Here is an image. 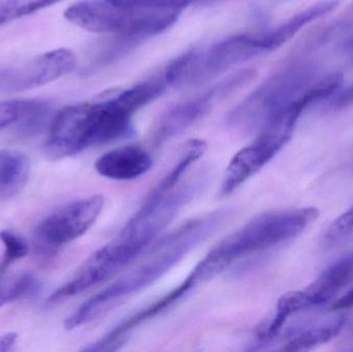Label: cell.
I'll list each match as a JSON object with an SVG mask.
<instances>
[{"label": "cell", "mask_w": 353, "mask_h": 352, "mask_svg": "<svg viewBox=\"0 0 353 352\" xmlns=\"http://www.w3.org/2000/svg\"><path fill=\"white\" fill-rule=\"evenodd\" d=\"M60 1L62 0H0V26Z\"/></svg>", "instance_id": "e0dca14e"}, {"label": "cell", "mask_w": 353, "mask_h": 352, "mask_svg": "<svg viewBox=\"0 0 353 352\" xmlns=\"http://www.w3.org/2000/svg\"><path fill=\"white\" fill-rule=\"evenodd\" d=\"M353 27V2L348 6L345 12H342L339 17L332 21L331 23L317 28L314 32L311 33L304 41V48L317 47L327 43L330 39H334L337 35L350 30Z\"/></svg>", "instance_id": "2e32d148"}, {"label": "cell", "mask_w": 353, "mask_h": 352, "mask_svg": "<svg viewBox=\"0 0 353 352\" xmlns=\"http://www.w3.org/2000/svg\"><path fill=\"white\" fill-rule=\"evenodd\" d=\"M119 6L130 8H159V10H171L181 12L191 6H209L226 0H110Z\"/></svg>", "instance_id": "ffe728a7"}, {"label": "cell", "mask_w": 353, "mask_h": 352, "mask_svg": "<svg viewBox=\"0 0 353 352\" xmlns=\"http://www.w3.org/2000/svg\"><path fill=\"white\" fill-rule=\"evenodd\" d=\"M348 329H350V332L353 335V320L350 322V326H348Z\"/></svg>", "instance_id": "f1b7e54d"}, {"label": "cell", "mask_w": 353, "mask_h": 352, "mask_svg": "<svg viewBox=\"0 0 353 352\" xmlns=\"http://www.w3.org/2000/svg\"><path fill=\"white\" fill-rule=\"evenodd\" d=\"M152 165L153 157L146 149L130 145L101 155L95 163V169L108 179L130 181L148 173Z\"/></svg>", "instance_id": "7c38bea8"}, {"label": "cell", "mask_w": 353, "mask_h": 352, "mask_svg": "<svg viewBox=\"0 0 353 352\" xmlns=\"http://www.w3.org/2000/svg\"><path fill=\"white\" fill-rule=\"evenodd\" d=\"M350 308H353V289L340 298L333 306V309L335 310H345Z\"/></svg>", "instance_id": "484cf974"}, {"label": "cell", "mask_w": 353, "mask_h": 352, "mask_svg": "<svg viewBox=\"0 0 353 352\" xmlns=\"http://www.w3.org/2000/svg\"><path fill=\"white\" fill-rule=\"evenodd\" d=\"M353 279V251L325 269L314 282L302 291L307 309L331 301Z\"/></svg>", "instance_id": "4fadbf2b"}, {"label": "cell", "mask_w": 353, "mask_h": 352, "mask_svg": "<svg viewBox=\"0 0 353 352\" xmlns=\"http://www.w3.org/2000/svg\"><path fill=\"white\" fill-rule=\"evenodd\" d=\"M343 74H327L311 85L298 99L274 114L259 130L255 140L241 149L228 163L221 184V196H230L259 173L290 142L305 110L329 99L341 89Z\"/></svg>", "instance_id": "5b68a950"}, {"label": "cell", "mask_w": 353, "mask_h": 352, "mask_svg": "<svg viewBox=\"0 0 353 352\" xmlns=\"http://www.w3.org/2000/svg\"><path fill=\"white\" fill-rule=\"evenodd\" d=\"M201 187V178L172 189L159 182L118 235L91 254L48 301L56 303L74 297L115 276L145 252Z\"/></svg>", "instance_id": "6da1fadb"}, {"label": "cell", "mask_w": 353, "mask_h": 352, "mask_svg": "<svg viewBox=\"0 0 353 352\" xmlns=\"http://www.w3.org/2000/svg\"><path fill=\"white\" fill-rule=\"evenodd\" d=\"M353 234V206L338 217L325 231V240L329 243H336Z\"/></svg>", "instance_id": "603a6c76"}, {"label": "cell", "mask_w": 353, "mask_h": 352, "mask_svg": "<svg viewBox=\"0 0 353 352\" xmlns=\"http://www.w3.org/2000/svg\"><path fill=\"white\" fill-rule=\"evenodd\" d=\"M254 70H244L223 79L211 88L168 109L153 130V143L157 146L184 132L208 115L218 103L234 94L254 78Z\"/></svg>", "instance_id": "ba28073f"}, {"label": "cell", "mask_w": 353, "mask_h": 352, "mask_svg": "<svg viewBox=\"0 0 353 352\" xmlns=\"http://www.w3.org/2000/svg\"><path fill=\"white\" fill-rule=\"evenodd\" d=\"M105 206L101 194L74 200L48 215L35 235L45 250H54L82 237L94 225Z\"/></svg>", "instance_id": "30bf717a"}, {"label": "cell", "mask_w": 353, "mask_h": 352, "mask_svg": "<svg viewBox=\"0 0 353 352\" xmlns=\"http://www.w3.org/2000/svg\"><path fill=\"white\" fill-rule=\"evenodd\" d=\"M17 341H18L17 333H6V334L0 335V352L12 351Z\"/></svg>", "instance_id": "d4e9b609"}, {"label": "cell", "mask_w": 353, "mask_h": 352, "mask_svg": "<svg viewBox=\"0 0 353 352\" xmlns=\"http://www.w3.org/2000/svg\"><path fill=\"white\" fill-rule=\"evenodd\" d=\"M72 51L61 48L0 70V92L12 93L54 82L76 68Z\"/></svg>", "instance_id": "8fae6325"}, {"label": "cell", "mask_w": 353, "mask_h": 352, "mask_svg": "<svg viewBox=\"0 0 353 352\" xmlns=\"http://www.w3.org/2000/svg\"><path fill=\"white\" fill-rule=\"evenodd\" d=\"M50 115L49 103L43 101L32 99L30 107L23 114L22 117L16 122L19 123V130L25 136L37 134L41 130Z\"/></svg>", "instance_id": "d6986e66"}, {"label": "cell", "mask_w": 353, "mask_h": 352, "mask_svg": "<svg viewBox=\"0 0 353 352\" xmlns=\"http://www.w3.org/2000/svg\"><path fill=\"white\" fill-rule=\"evenodd\" d=\"M30 163L17 151L0 150V200L17 196L26 185Z\"/></svg>", "instance_id": "5bb4252c"}, {"label": "cell", "mask_w": 353, "mask_h": 352, "mask_svg": "<svg viewBox=\"0 0 353 352\" xmlns=\"http://www.w3.org/2000/svg\"><path fill=\"white\" fill-rule=\"evenodd\" d=\"M353 105V85L345 90L340 91L339 94L333 97L331 101V107L335 111L347 109Z\"/></svg>", "instance_id": "cb8c5ba5"}, {"label": "cell", "mask_w": 353, "mask_h": 352, "mask_svg": "<svg viewBox=\"0 0 353 352\" xmlns=\"http://www.w3.org/2000/svg\"><path fill=\"white\" fill-rule=\"evenodd\" d=\"M342 51L344 55L353 62V33L348 39H346L345 43L342 45Z\"/></svg>", "instance_id": "4316f807"}, {"label": "cell", "mask_w": 353, "mask_h": 352, "mask_svg": "<svg viewBox=\"0 0 353 352\" xmlns=\"http://www.w3.org/2000/svg\"><path fill=\"white\" fill-rule=\"evenodd\" d=\"M32 99H12L0 101V130L16 123L30 107Z\"/></svg>", "instance_id": "7402d4cb"}, {"label": "cell", "mask_w": 353, "mask_h": 352, "mask_svg": "<svg viewBox=\"0 0 353 352\" xmlns=\"http://www.w3.org/2000/svg\"><path fill=\"white\" fill-rule=\"evenodd\" d=\"M346 324L345 316H336L312 328L299 332L288 341L283 351H306L333 340L343 330Z\"/></svg>", "instance_id": "9a60e30c"}, {"label": "cell", "mask_w": 353, "mask_h": 352, "mask_svg": "<svg viewBox=\"0 0 353 352\" xmlns=\"http://www.w3.org/2000/svg\"><path fill=\"white\" fill-rule=\"evenodd\" d=\"M0 240L4 246V256L0 264V273L4 274L10 265L28 254L29 247L23 238L8 229L0 231Z\"/></svg>", "instance_id": "44dd1931"}, {"label": "cell", "mask_w": 353, "mask_h": 352, "mask_svg": "<svg viewBox=\"0 0 353 352\" xmlns=\"http://www.w3.org/2000/svg\"><path fill=\"white\" fill-rule=\"evenodd\" d=\"M319 216L313 207L263 213L214 246L186 277L194 289L236 262L294 239Z\"/></svg>", "instance_id": "277c9868"}, {"label": "cell", "mask_w": 353, "mask_h": 352, "mask_svg": "<svg viewBox=\"0 0 353 352\" xmlns=\"http://www.w3.org/2000/svg\"><path fill=\"white\" fill-rule=\"evenodd\" d=\"M41 291V282L34 275L23 273L6 282V303L30 299Z\"/></svg>", "instance_id": "ac0fdd59"}, {"label": "cell", "mask_w": 353, "mask_h": 352, "mask_svg": "<svg viewBox=\"0 0 353 352\" xmlns=\"http://www.w3.org/2000/svg\"><path fill=\"white\" fill-rule=\"evenodd\" d=\"M94 103L68 105L49 126L46 150L52 159L74 156L91 147L108 144L134 134L136 112L117 92Z\"/></svg>", "instance_id": "3957f363"}, {"label": "cell", "mask_w": 353, "mask_h": 352, "mask_svg": "<svg viewBox=\"0 0 353 352\" xmlns=\"http://www.w3.org/2000/svg\"><path fill=\"white\" fill-rule=\"evenodd\" d=\"M272 52L265 31L222 39L203 52L191 51L186 85L209 82L234 66Z\"/></svg>", "instance_id": "9c48e42d"}, {"label": "cell", "mask_w": 353, "mask_h": 352, "mask_svg": "<svg viewBox=\"0 0 353 352\" xmlns=\"http://www.w3.org/2000/svg\"><path fill=\"white\" fill-rule=\"evenodd\" d=\"M230 215L219 210L195 217L183 223L157 242L134 268L115 282L83 303L64 322L66 330H74L94 320L118 302L138 293L165 276L191 250L211 237Z\"/></svg>", "instance_id": "7a4b0ae2"}, {"label": "cell", "mask_w": 353, "mask_h": 352, "mask_svg": "<svg viewBox=\"0 0 353 352\" xmlns=\"http://www.w3.org/2000/svg\"><path fill=\"white\" fill-rule=\"evenodd\" d=\"M181 12L159 8H130L110 0H84L64 12L66 20L89 32L112 34L134 43L167 30Z\"/></svg>", "instance_id": "8992f818"}, {"label": "cell", "mask_w": 353, "mask_h": 352, "mask_svg": "<svg viewBox=\"0 0 353 352\" xmlns=\"http://www.w3.org/2000/svg\"><path fill=\"white\" fill-rule=\"evenodd\" d=\"M6 304H8L6 298V280H4L3 274L0 273V308Z\"/></svg>", "instance_id": "83f0119b"}, {"label": "cell", "mask_w": 353, "mask_h": 352, "mask_svg": "<svg viewBox=\"0 0 353 352\" xmlns=\"http://www.w3.org/2000/svg\"><path fill=\"white\" fill-rule=\"evenodd\" d=\"M319 70L307 60H292L265 79L230 114V126L243 132L259 130L274 114L314 84Z\"/></svg>", "instance_id": "52a82bcc"}]
</instances>
